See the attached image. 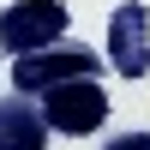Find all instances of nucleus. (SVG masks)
Masks as SVG:
<instances>
[{"instance_id": "1", "label": "nucleus", "mask_w": 150, "mask_h": 150, "mask_svg": "<svg viewBox=\"0 0 150 150\" xmlns=\"http://www.w3.org/2000/svg\"><path fill=\"white\" fill-rule=\"evenodd\" d=\"M96 72H102L96 48L54 42V48H42V54H30V60H12V96H48V90H60V84H72V78H96Z\"/></svg>"}, {"instance_id": "2", "label": "nucleus", "mask_w": 150, "mask_h": 150, "mask_svg": "<svg viewBox=\"0 0 150 150\" xmlns=\"http://www.w3.org/2000/svg\"><path fill=\"white\" fill-rule=\"evenodd\" d=\"M72 12L60 6V0H12L6 12H0V48H6L12 60H30L42 54V48H54L60 36H66Z\"/></svg>"}, {"instance_id": "3", "label": "nucleus", "mask_w": 150, "mask_h": 150, "mask_svg": "<svg viewBox=\"0 0 150 150\" xmlns=\"http://www.w3.org/2000/svg\"><path fill=\"white\" fill-rule=\"evenodd\" d=\"M36 108H42L48 132L90 138V132L108 120V90H102V78H72V84H60V90H48Z\"/></svg>"}, {"instance_id": "4", "label": "nucleus", "mask_w": 150, "mask_h": 150, "mask_svg": "<svg viewBox=\"0 0 150 150\" xmlns=\"http://www.w3.org/2000/svg\"><path fill=\"white\" fill-rule=\"evenodd\" d=\"M108 60H114L120 78H144L150 72V12L138 0H126L108 18Z\"/></svg>"}, {"instance_id": "5", "label": "nucleus", "mask_w": 150, "mask_h": 150, "mask_svg": "<svg viewBox=\"0 0 150 150\" xmlns=\"http://www.w3.org/2000/svg\"><path fill=\"white\" fill-rule=\"evenodd\" d=\"M48 120L30 96H0V150H42Z\"/></svg>"}, {"instance_id": "6", "label": "nucleus", "mask_w": 150, "mask_h": 150, "mask_svg": "<svg viewBox=\"0 0 150 150\" xmlns=\"http://www.w3.org/2000/svg\"><path fill=\"white\" fill-rule=\"evenodd\" d=\"M102 150H150V132H114Z\"/></svg>"}]
</instances>
